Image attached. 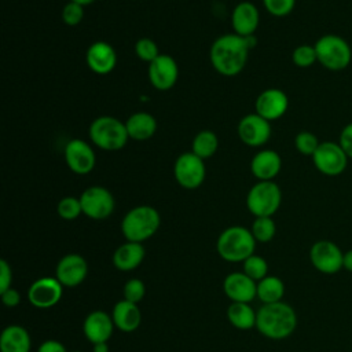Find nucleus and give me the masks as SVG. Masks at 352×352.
Wrapping results in <instances>:
<instances>
[{
  "mask_svg": "<svg viewBox=\"0 0 352 352\" xmlns=\"http://www.w3.org/2000/svg\"><path fill=\"white\" fill-rule=\"evenodd\" d=\"M285 294V285L278 276L267 275L257 283V297L264 304H272L282 301Z\"/></svg>",
  "mask_w": 352,
  "mask_h": 352,
  "instance_id": "29",
  "label": "nucleus"
},
{
  "mask_svg": "<svg viewBox=\"0 0 352 352\" xmlns=\"http://www.w3.org/2000/svg\"><path fill=\"white\" fill-rule=\"evenodd\" d=\"M73 352H80V351H73Z\"/></svg>",
  "mask_w": 352,
  "mask_h": 352,
  "instance_id": "46",
  "label": "nucleus"
},
{
  "mask_svg": "<svg viewBox=\"0 0 352 352\" xmlns=\"http://www.w3.org/2000/svg\"><path fill=\"white\" fill-rule=\"evenodd\" d=\"M126 131L129 135V139L144 142L154 136L157 131V120L153 114L147 111H136L131 114L126 121Z\"/></svg>",
  "mask_w": 352,
  "mask_h": 352,
  "instance_id": "23",
  "label": "nucleus"
},
{
  "mask_svg": "<svg viewBox=\"0 0 352 352\" xmlns=\"http://www.w3.org/2000/svg\"><path fill=\"white\" fill-rule=\"evenodd\" d=\"M223 289L232 302H249L257 296L256 280L245 272H231L226 276Z\"/></svg>",
  "mask_w": 352,
  "mask_h": 352,
  "instance_id": "19",
  "label": "nucleus"
},
{
  "mask_svg": "<svg viewBox=\"0 0 352 352\" xmlns=\"http://www.w3.org/2000/svg\"><path fill=\"white\" fill-rule=\"evenodd\" d=\"M1 352H29L30 336L28 330L18 324L7 326L0 336Z\"/></svg>",
  "mask_w": 352,
  "mask_h": 352,
  "instance_id": "26",
  "label": "nucleus"
},
{
  "mask_svg": "<svg viewBox=\"0 0 352 352\" xmlns=\"http://www.w3.org/2000/svg\"><path fill=\"white\" fill-rule=\"evenodd\" d=\"M239 140L249 147L264 146L272 133L271 122L257 113H249L243 116L236 126Z\"/></svg>",
  "mask_w": 352,
  "mask_h": 352,
  "instance_id": "12",
  "label": "nucleus"
},
{
  "mask_svg": "<svg viewBox=\"0 0 352 352\" xmlns=\"http://www.w3.org/2000/svg\"><path fill=\"white\" fill-rule=\"evenodd\" d=\"M243 272L253 280H261L267 276L268 264L263 257L252 254L243 261Z\"/></svg>",
  "mask_w": 352,
  "mask_h": 352,
  "instance_id": "32",
  "label": "nucleus"
},
{
  "mask_svg": "<svg viewBox=\"0 0 352 352\" xmlns=\"http://www.w3.org/2000/svg\"><path fill=\"white\" fill-rule=\"evenodd\" d=\"M227 318L239 330H249L256 326V312L248 302H232L227 309Z\"/></svg>",
  "mask_w": 352,
  "mask_h": 352,
  "instance_id": "27",
  "label": "nucleus"
},
{
  "mask_svg": "<svg viewBox=\"0 0 352 352\" xmlns=\"http://www.w3.org/2000/svg\"><path fill=\"white\" fill-rule=\"evenodd\" d=\"M319 144L320 142L318 140V136L309 131H301L294 138V147L302 155L312 157Z\"/></svg>",
  "mask_w": 352,
  "mask_h": 352,
  "instance_id": "31",
  "label": "nucleus"
},
{
  "mask_svg": "<svg viewBox=\"0 0 352 352\" xmlns=\"http://www.w3.org/2000/svg\"><path fill=\"white\" fill-rule=\"evenodd\" d=\"M292 60L297 67H309L315 62H318L316 51L314 45L309 44H301L297 45L292 52Z\"/></svg>",
  "mask_w": 352,
  "mask_h": 352,
  "instance_id": "33",
  "label": "nucleus"
},
{
  "mask_svg": "<svg viewBox=\"0 0 352 352\" xmlns=\"http://www.w3.org/2000/svg\"><path fill=\"white\" fill-rule=\"evenodd\" d=\"M173 176L177 184L183 188H198L206 177L205 160L199 158L192 151H186L180 154L173 165Z\"/></svg>",
  "mask_w": 352,
  "mask_h": 352,
  "instance_id": "8",
  "label": "nucleus"
},
{
  "mask_svg": "<svg viewBox=\"0 0 352 352\" xmlns=\"http://www.w3.org/2000/svg\"><path fill=\"white\" fill-rule=\"evenodd\" d=\"M82 208V213L92 220L107 219L116 208L113 194L102 186H91L85 188L78 197Z\"/></svg>",
  "mask_w": 352,
  "mask_h": 352,
  "instance_id": "9",
  "label": "nucleus"
},
{
  "mask_svg": "<svg viewBox=\"0 0 352 352\" xmlns=\"http://www.w3.org/2000/svg\"><path fill=\"white\" fill-rule=\"evenodd\" d=\"M161 224L158 210L150 205H139L128 210L121 221L122 235L128 242H139L151 238Z\"/></svg>",
  "mask_w": 352,
  "mask_h": 352,
  "instance_id": "3",
  "label": "nucleus"
},
{
  "mask_svg": "<svg viewBox=\"0 0 352 352\" xmlns=\"http://www.w3.org/2000/svg\"><path fill=\"white\" fill-rule=\"evenodd\" d=\"M144 293L146 287L140 279H129L124 286V300H128L131 302L138 304L144 297Z\"/></svg>",
  "mask_w": 352,
  "mask_h": 352,
  "instance_id": "38",
  "label": "nucleus"
},
{
  "mask_svg": "<svg viewBox=\"0 0 352 352\" xmlns=\"http://www.w3.org/2000/svg\"><path fill=\"white\" fill-rule=\"evenodd\" d=\"M217 150H219V138L213 131H209V129L199 131L191 142V151L202 160H208L213 157Z\"/></svg>",
  "mask_w": 352,
  "mask_h": 352,
  "instance_id": "28",
  "label": "nucleus"
},
{
  "mask_svg": "<svg viewBox=\"0 0 352 352\" xmlns=\"http://www.w3.org/2000/svg\"><path fill=\"white\" fill-rule=\"evenodd\" d=\"M263 4L271 15L282 18L293 11L296 0H263Z\"/></svg>",
  "mask_w": 352,
  "mask_h": 352,
  "instance_id": "37",
  "label": "nucleus"
},
{
  "mask_svg": "<svg viewBox=\"0 0 352 352\" xmlns=\"http://www.w3.org/2000/svg\"><path fill=\"white\" fill-rule=\"evenodd\" d=\"M56 210H58V214L63 220H74V219H77L82 213L80 198H76V197H72V195L63 197L58 202Z\"/></svg>",
  "mask_w": 352,
  "mask_h": 352,
  "instance_id": "34",
  "label": "nucleus"
},
{
  "mask_svg": "<svg viewBox=\"0 0 352 352\" xmlns=\"http://www.w3.org/2000/svg\"><path fill=\"white\" fill-rule=\"evenodd\" d=\"M85 62L95 74L106 76L111 73L117 65V52L107 41H95L85 52Z\"/></svg>",
  "mask_w": 352,
  "mask_h": 352,
  "instance_id": "17",
  "label": "nucleus"
},
{
  "mask_svg": "<svg viewBox=\"0 0 352 352\" xmlns=\"http://www.w3.org/2000/svg\"><path fill=\"white\" fill-rule=\"evenodd\" d=\"M0 294H1V301L6 307L12 308V307H16L21 302V294L12 287L7 289L6 292H3Z\"/></svg>",
  "mask_w": 352,
  "mask_h": 352,
  "instance_id": "41",
  "label": "nucleus"
},
{
  "mask_svg": "<svg viewBox=\"0 0 352 352\" xmlns=\"http://www.w3.org/2000/svg\"><path fill=\"white\" fill-rule=\"evenodd\" d=\"M88 135L91 142L103 151H118L129 140L125 122L113 116L96 117L88 128Z\"/></svg>",
  "mask_w": 352,
  "mask_h": 352,
  "instance_id": "4",
  "label": "nucleus"
},
{
  "mask_svg": "<svg viewBox=\"0 0 352 352\" xmlns=\"http://www.w3.org/2000/svg\"><path fill=\"white\" fill-rule=\"evenodd\" d=\"M144 254L146 252L142 243L125 242L114 252L113 263L120 271H132L142 264Z\"/></svg>",
  "mask_w": 352,
  "mask_h": 352,
  "instance_id": "25",
  "label": "nucleus"
},
{
  "mask_svg": "<svg viewBox=\"0 0 352 352\" xmlns=\"http://www.w3.org/2000/svg\"><path fill=\"white\" fill-rule=\"evenodd\" d=\"M94 352H109L107 342H98L94 344Z\"/></svg>",
  "mask_w": 352,
  "mask_h": 352,
  "instance_id": "44",
  "label": "nucleus"
},
{
  "mask_svg": "<svg viewBox=\"0 0 352 352\" xmlns=\"http://www.w3.org/2000/svg\"><path fill=\"white\" fill-rule=\"evenodd\" d=\"M37 352H67L65 345L56 340H47L44 341Z\"/></svg>",
  "mask_w": 352,
  "mask_h": 352,
  "instance_id": "42",
  "label": "nucleus"
},
{
  "mask_svg": "<svg viewBox=\"0 0 352 352\" xmlns=\"http://www.w3.org/2000/svg\"><path fill=\"white\" fill-rule=\"evenodd\" d=\"M309 260L315 270L333 275L344 268V252L329 239L316 241L309 249Z\"/></svg>",
  "mask_w": 352,
  "mask_h": 352,
  "instance_id": "10",
  "label": "nucleus"
},
{
  "mask_svg": "<svg viewBox=\"0 0 352 352\" xmlns=\"http://www.w3.org/2000/svg\"><path fill=\"white\" fill-rule=\"evenodd\" d=\"M216 249L219 256L226 261H245L254 254L256 239L250 230L241 226H231L219 235Z\"/></svg>",
  "mask_w": 352,
  "mask_h": 352,
  "instance_id": "5",
  "label": "nucleus"
},
{
  "mask_svg": "<svg viewBox=\"0 0 352 352\" xmlns=\"http://www.w3.org/2000/svg\"><path fill=\"white\" fill-rule=\"evenodd\" d=\"M63 157L67 168L76 175H88L96 165L92 146L82 139H72L66 143Z\"/></svg>",
  "mask_w": 352,
  "mask_h": 352,
  "instance_id": "13",
  "label": "nucleus"
},
{
  "mask_svg": "<svg viewBox=\"0 0 352 352\" xmlns=\"http://www.w3.org/2000/svg\"><path fill=\"white\" fill-rule=\"evenodd\" d=\"M150 84L158 91H168L177 82L179 66L173 56L160 54L153 62L148 63L147 70Z\"/></svg>",
  "mask_w": 352,
  "mask_h": 352,
  "instance_id": "14",
  "label": "nucleus"
},
{
  "mask_svg": "<svg viewBox=\"0 0 352 352\" xmlns=\"http://www.w3.org/2000/svg\"><path fill=\"white\" fill-rule=\"evenodd\" d=\"M314 47L318 62L327 70H344L352 60L351 45L341 36L324 34L316 40Z\"/></svg>",
  "mask_w": 352,
  "mask_h": 352,
  "instance_id": "6",
  "label": "nucleus"
},
{
  "mask_svg": "<svg viewBox=\"0 0 352 352\" xmlns=\"http://www.w3.org/2000/svg\"><path fill=\"white\" fill-rule=\"evenodd\" d=\"M282 202L280 187L272 180L254 183L246 195V206L254 217H272Z\"/></svg>",
  "mask_w": 352,
  "mask_h": 352,
  "instance_id": "7",
  "label": "nucleus"
},
{
  "mask_svg": "<svg viewBox=\"0 0 352 352\" xmlns=\"http://www.w3.org/2000/svg\"><path fill=\"white\" fill-rule=\"evenodd\" d=\"M111 318H113L114 326L124 333L135 331L142 322V314L138 304L131 302L128 300L118 301L114 305Z\"/></svg>",
  "mask_w": 352,
  "mask_h": 352,
  "instance_id": "24",
  "label": "nucleus"
},
{
  "mask_svg": "<svg viewBox=\"0 0 352 352\" xmlns=\"http://www.w3.org/2000/svg\"><path fill=\"white\" fill-rule=\"evenodd\" d=\"M63 286L56 278L44 276L34 280L28 290V300L36 308H51L59 302Z\"/></svg>",
  "mask_w": 352,
  "mask_h": 352,
  "instance_id": "15",
  "label": "nucleus"
},
{
  "mask_svg": "<svg viewBox=\"0 0 352 352\" xmlns=\"http://www.w3.org/2000/svg\"><path fill=\"white\" fill-rule=\"evenodd\" d=\"M12 271L6 260H0V293L11 287Z\"/></svg>",
  "mask_w": 352,
  "mask_h": 352,
  "instance_id": "40",
  "label": "nucleus"
},
{
  "mask_svg": "<svg viewBox=\"0 0 352 352\" xmlns=\"http://www.w3.org/2000/svg\"><path fill=\"white\" fill-rule=\"evenodd\" d=\"M257 330L271 340H283L297 327L296 311L286 302L264 304L256 312Z\"/></svg>",
  "mask_w": 352,
  "mask_h": 352,
  "instance_id": "2",
  "label": "nucleus"
},
{
  "mask_svg": "<svg viewBox=\"0 0 352 352\" xmlns=\"http://www.w3.org/2000/svg\"><path fill=\"white\" fill-rule=\"evenodd\" d=\"M338 144L344 150V153L348 155V158H352V122L346 124L340 133Z\"/></svg>",
  "mask_w": 352,
  "mask_h": 352,
  "instance_id": "39",
  "label": "nucleus"
},
{
  "mask_svg": "<svg viewBox=\"0 0 352 352\" xmlns=\"http://www.w3.org/2000/svg\"><path fill=\"white\" fill-rule=\"evenodd\" d=\"M289 107L287 95L279 88H267L256 98L254 109L258 116L268 120L270 122L285 116Z\"/></svg>",
  "mask_w": 352,
  "mask_h": 352,
  "instance_id": "16",
  "label": "nucleus"
},
{
  "mask_svg": "<svg viewBox=\"0 0 352 352\" xmlns=\"http://www.w3.org/2000/svg\"><path fill=\"white\" fill-rule=\"evenodd\" d=\"M62 21L63 23H66L67 26H76L78 25L82 18H84V6L74 3V1H67L60 12Z\"/></svg>",
  "mask_w": 352,
  "mask_h": 352,
  "instance_id": "36",
  "label": "nucleus"
},
{
  "mask_svg": "<svg viewBox=\"0 0 352 352\" xmlns=\"http://www.w3.org/2000/svg\"><path fill=\"white\" fill-rule=\"evenodd\" d=\"M256 242H270L276 232V226L272 217H256L250 228Z\"/></svg>",
  "mask_w": 352,
  "mask_h": 352,
  "instance_id": "30",
  "label": "nucleus"
},
{
  "mask_svg": "<svg viewBox=\"0 0 352 352\" xmlns=\"http://www.w3.org/2000/svg\"><path fill=\"white\" fill-rule=\"evenodd\" d=\"M88 274L85 258L77 253L66 254L56 265V279L66 287L78 286Z\"/></svg>",
  "mask_w": 352,
  "mask_h": 352,
  "instance_id": "18",
  "label": "nucleus"
},
{
  "mask_svg": "<svg viewBox=\"0 0 352 352\" xmlns=\"http://www.w3.org/2000/svg\"><path fill=\"white\" fill-rule=\"evenodd\" d=\"M282 169V158L275 150L263 148L250 161V172L258 180H274Z\"/></svg>",
  "mask_w": 352,
  "mask_h": 352,
  "instance_id": "21",
  "label": "nucleus"
},
{
  "mask_svg": "<svg viewBox=\"0 0 352 352\" xmlns=\"http://www.w3.org/2000/svg\"><path fill=\"white\" fill-rule=\"evenodd\" d=\"M260 22V12L257 7L250 1H241L238 3L231 14V25L234 33L248 37L253 36L258 28Z\"/></svg>",
  "mask_w": 352,
  "mask_h": 352,
  "instance_id": "20",
  "label": "nucleus"
},
{
  "mask_svg": "<svg viewBox=\"0 0 352 352\" xmlns=\"http://www.w3.org/2000/svg\"><path fill=\"white\" fill-rule=\"evenodd\" d=\"M348 155L336 142H322L312 155L315 168L324 176H338L348 166Z\"/></svg>",
  "mask_w": 352,
  "mask_h": 352,
  "instance_id": "11",
  "label": "nucleus"
},
{
  "mask_svg": "<svg viewBox=\"0 0 352 352\" xmlns=\"http://www.w3.org/2000/svg\"><path fill=\"white\" fill-rule=\"evenodd\" d=\"M114 322L113 318H110L103 311H94L91 312L82 324V330L85 337L92 342H107V340L113 334Z\"/></svg>",
  "mask_w": 352,
  "mask_h": 352,
  "instance_id": "22",
  "label": "nucleus"
},
{
  "mask_svg": "<svg viewBox=\"0 0 352 352\" xmlns=\"http://www.w3.org/2000/svg\"><path fill=\"white\" fill-rule=\"evenodd\" d=\"M254 45V34L248 37H242L236 33L219 36L209 50L210 63L219 74L234 77L245 69L249 52Z\"/></svg>",
  "mask_w": 352,
  "mask_h": 352,
  "instance_id": "1",
  "label": "nucleus"
},
{
  "mask_svg": "<svg viewBox=\"0 0 352 352\" xmlns=\"http://www.w3.org/2000/svg\"><path fill=\"white\" fill-rule=\"evenodd\" d=\"M70 1H74V3H78V4H81V6H89V4H92L95 0H70Z\"/></svg>",
  "mask_w": 352,
  "mask_h": 352,
  "instance_id": "45",
  "label": "nucleus"
},
{
  "mask_svg": "<svg viewBox=\"0 0 352 352\" xmlns=\"http://www.w3.org/2000/svg\"><path fill=\"white\" fill-rule=\"evenodd\" d=\"M344 270L352 272V249L344 253Z\"/></svg>",
  "mask_w": 352,
  "mask_h": 352,
  "instance_id": "43",
  "label": "nucleus"
},
{
  "mask_svg": "<svg viewBox=\"0 0 352 352\" xmlns=\"http://www.w3.org/2000/svg\"><path fill=\"white\" fill-rule=\"evenodd\" d=\"M135 54L140 60L150 63L160 55V51L155 41L148 37H140L135 43Z\"/></svg>",
  "mask_w": 352,
  "mask_h": 352,
  "instance_id": "35",
  "label": "nucleus"
}]
</instances>
